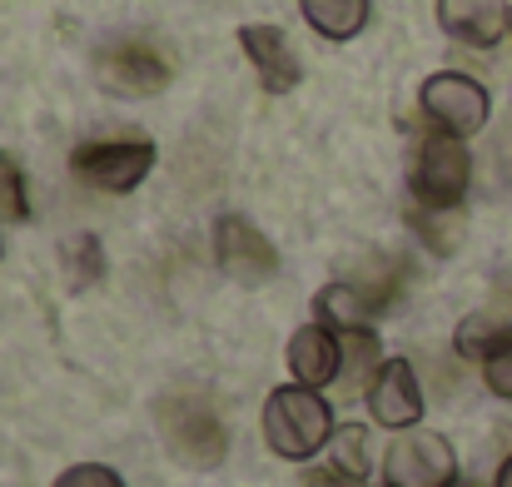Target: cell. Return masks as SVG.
Returning a JSON list of instances; mask_svg holds the SVG:
<instances>
[{
    "mask_svg": "<svg viewBox=\"0 0 512 487\" xmlns=\"http://www.w3.org/2000/svg\"><path fill=\"white\" fill-rule=\"evenodd\" d=\"M264 438H269V448L279 458L309 463L334 438V408H329V398L319 388H304V383L274 388L269 403H264Z\"/></svg>",
    "mask_w": 512,
    "mask_h": 487,
    "instance_id": "6da1fadb",
    "label": "cell"
},
{
    "mask_svg": "<svg viewBox=\"0 0 512 487\" xmlns=\"http://www.w3.org/2000/svg\"><path fill=\"white\" fill-rule=\"evenodd\" d=\"M160 438L184 468H219L229 453V428L204 393H170L160 398Z\"/></svg>",
    "mask_w": 512,
    "mask_h": 487,
    "instance_id": "7a4b0ae2",
    "label": "cell"
},
{
    "mask_svg": "<svg viewBox=\"0 0 512 487\" xmlns=\"http://www.w3.org/2000/svg\"><path fill=\"white\" fill-rule=\"evenodd\" d=\"M468 179H473V160H468V145L458 135H428L413 155V174H408V189H413V204L423 209H458L463 194H468Z\"/></svg>",
    "mask_w": 512,
    "mask_h": 487,
    "instance_id": "3957f363",
    "label": "cell"
},
{
    "mask_svg": "<svg viewBox=\"0 0 512 487\" xmlns=\"http://www.w3.org/2000/svg\"><path fill=\"white\" fill-rule=\"evenodd\" d=\"M418 110L423 120L438 130V135H478L493 115V100L488 90L473 80V75H458V70H443V75H428L423 90H418Z\"/></svg>",
    "mask_w": 512,
    "mask_h": 487,
    "instance_id": "277c9868",
    "label": "cell"
},
{
    "mask_svg": "<svg viewBox=\"0 0 512 487\" xmlns=\"http://www.w3.org/2000/svg\"><path fill=\"white\" fill-rule=\"evenodd\" d=\"M383 483L388 487H458V458L453 443L428 433V428H408L388 443L383 453Z\"/></svg>",
    "mask_w": 512,
    "mask_h": 487,
    "instance_id": "5b68a950",
    "label": "cell"
},
{
    "mask_svg": "<svg viewBox=\"0 0 512 487\" xmlns=\"http://www.w3.org/2000/svg\"><path fill=\"white\" fill-rule=\"evenodd\" d=\"M70 169L90 184V189H105V194H130L150 169H155V145L150 140H95V145H80L70 155Z\"/></svg>",
    "mask_w": 512,
    "mask_h": 487,
    "instance_id": "8992f818",
    "label": "cell"
},
{
    "mask_svg": "<svg viewBox=\"0 0 512 487\" xmlns=\"http://www.w3.org/2000/svg\"><path fill=\"white\" fill-rule=\"evenodd\" d=\"M214 259H219V269L234 279V284H269L274 274H279V254H274V244L244 219V214H219V224H214Z\"/></svg>",
    "mask_w": 512,
    "mask_h": 487,
    "instance_id": "52a82bcc",
    "label": "cell"
},
{
    "mask_svg": "<svg viewBox=\"0 0 512 487\" xmlns=\"http://www.w3.org/2000/svg\"><path fill=\"white\" fill-rule=\"evenodd\" d=\"M95 75L110 95H125V100H145V95H160L170 85V60L140 40H120V45H105L100 60H95Z\"/></svg>",
    "mask_w": 512,
    "mask_h": 487,
    "instance_id": "ba28073f",
    "label": "cell"
},
{
    "mask_svg": "<svg viewBox=\"0 0 512 487\" xmlns=\"http://www.w3.org/2000/svg\"><path fill=\"white\" fill-rule=\"evenodd\" d=\"M368 413H373V423L398 428V433L418 428V418H423V388H418V373H413L408 358H383V368L368 383Z\"/></svg>",
    "mask_w": 512,
    "mask_h": 487,
    "instance_id": "9c48e42d",
    "label": "cell"
},
{
    "mask_svg": "<svg viewBox=\"0 0 512 487\" xmlns=\"http://www.w3.org/2000/svg\"><path fill=\"white\" fill-rule=\"evenodd\" d=\"M239 50L249 55V65H254V75L269 95H289L304 80L299 55H294V45L279 25H239Z\"/></svg>",
    "mask_w": 512,
    "mask_h": 487,
    "instance_id": "30bf717a",
    "label": "cell"
},
{
    "mask_svg": "<svg viewBox=\"0 0 512 487\" xmlns=\"http://www.w3.org/2000/svg\"><path fill=\"white\" fill-rule=\"evenodd\" d=\"M284 358H289L294 383H304V388H329V383H339V373H343V333L314 319V324H304L289 338Z\"/></svg>",
    "mask_w": 512,
    "mask_h": 487,
    "instance_id": "8fae6325",
    "label": "cell"
},
{
    "mask_svg": "<svg viewBox=\"0 0 512 487\" xmlns=\"http://www.w3.org/2000/svg\"><path fill=\"white\" fill-rule=\"evenodd\" d=\"M508 0H438V25L458 45L493 50L508 35Z\"/></svg>",
    "mask_w": 512,
    "mask_h": 487,
    "instance_id": "7c38bea8",
    "label": "cell"
},
{
    "mask_svg": "<svg viewBox=\"0 0 512 487\" xmlns=\"http://www.w3.org/2000/svg\"><path fill=\"white\" fill-rule=\"evenodd\" d=\"M348 284L358 289V299L368 304V314H388V309L398 304L408 274H403V259H393V254H368V259L348 274Z\"/></svg>",
    "mask_w": 512,
    "mask_h": 487,
    "instance_id": "4fadbf2b",
    "label": "cell"
},
{
    "mask_svg": "<svg viewBox=\"0 0 512 487\" xmlns=\"http://www.w3.org/2000/svg\"><path fill=\"white\" fill-rule=\"evenodd\" d=\"M299 10L324 40H353L368 25L373 0H299Z\"/></svg>",
    "mask_w": 512,
    "mask_h": 487,
    "instance_id": "5bb4252c",
    "label": "cell"
},
{
    "mask_svg": "<svg viewBox=\"0 0 512 487\" xmlns=\"http://www.w3.org/2000/svg\"><path fill=\"white\" fill-rule=\"evenodd\" d=\"M324 453H329V473H339L343 483H363L368 468H373V443H368V428L363 423L334 428V438H329Z\"/></svg>",
    "mask_w": 512,
    "mask_h": 487,
    "instance_id": "9a60e30c",
    "label": "cell"
},
{
    "mask_svg": "<svg viewBox=\"0 0 512 487\" xmlns=\"http://www.w3.org/2000/svg\"><path fill=\"white\" fill-rule=\"evenodd\" d=\"M512 338V324L498 314V309H478V314H468L463 324H458V333H453V348L463 353V358H488V353H498L503 343Z\"/></svg>",
    "mask_w": 512,
    "mask_h": 487,
    "instance_id": "2e32d148",
    "label": "cell"
},
{
    "mask_svg": "<svg viewBox=\"0 0 512 487\" xmlns=\"http://www.w3.org/2000/svg\"><path fill=\"white\" fill-rule=\"evenodd\" d=\"M314 314H319V324L339 328V333H348V328H368V304L358 299V289L348 284V279H339V284H324L319 294H314Z\"/></svg>",
    "mask_w": 512,
    "mask_h": 487,
    "instance_id": "e0dca14e",
    "label": "cell"
},
{
    "mask_svg": "<svg viewBox=\"0 0 512 487\" xmlns=\"http://www.w3.org/2000/svg\"><path fill=\"white\" fill-rule=\"evenodd\" d=\"M408 224H413V234H418L433 254H453V249L463 244V234H468V224H463L458 209H423V204H413Z\"/></svg>",
    "mask_w": 512,
    "mask_h": 487,
    "instance_id": "ac0fdd59",
    "label": "cell"
},
{
    "mask_svg": "<svg viewBox=\"0 0 512 487\" xmlns=\"http://www.w3.org/2000/svg\"><path fill=\"white\" fill-rule=\"evenodd\" d=\"M60 264H65L70 289H90V284L105 279V244L95 234H70L60 244Z\"/></svg>",
    "mask_w": 512,
    "mask_h": 487,
    "instance_id": "d6986e66",
    "label": "cell"
},
{
    "mask_svg": "<svg viewBox=\"0 0 512 487\" xmlns=\"http://www.w3.org/2000/svg\"><path fill=\"white\" fill-rule=\"evenodd\" d=\"M383 358H378V333L373 328H348L343 333V373L339 383H348V393L368 388V373H378Z\"/></svg>",
    "mask_w": 512,
    "mask_h": 487,
    "instance_id": "ffe728a7",
    "label": "cell"
},
{
    "mask_svg": "<svg viewBox=\"0 0 512 487\" xmlns=\"http://www.w3.org/2000/svg\"><path fill=\"white\" fill-rule=\"evenodd\" d=\"M0 214L5 219H30V199H25V179L20 164L0 150Z\"/></svg>",
    "mask_w": 512,
    "mask_h": 487,
    "instance_id": "44dd1931",
    "label": "cell"
},
{
    "mask_svg": "<svg viewBox=\"0 0 512 487\" xmlns=\"http://www.w3.org/2000/svg\"><path fill=\"white\" fill-rule=\"evenodd\" d=\"M55 487H125V478L115 473V468H105V463H75V468H65Z\"/></svg>",
    "mask_w": 512,
    "mask_h": 487,
    "instance_id": "7402d4cb",
    "label": "cell"
},
{
    "mask_svg": "<svg viewBox=\"0 0 512 487\" xmlns=\"http://www.w3.org/2000/svg\"><path fill=\"white\" fill-rule=\"evenodd\" d=\"M483 383H488L498 398H508L512 403V338L498 348V353H488V358H483Z\"/></svg>",
    "mask_w": 512,
    "mask_h": 487,
    "instance_id": "603a6c76",
    "label": "cell"
},
{
    "mask_svg": "<svg viewBox=\"0 0 512 487\" xmlns=\"http://www.w3.org/2000/svg\"><path fill=\"white\" fill-rule=\"evenodd\" d=\"M493 487H512V453H508V463L498 468V478H493Z\"/></svg>",
    "mask_w": 512,
    "mask_h": 487,
    "instance_id": "cb8c5ba5",
    "label": "cell"
},
{
    "mask_svg": "<svg viewBox=\"0 0 512 487\" xmlns=\"http://www.w3.org/2000/svg\"><path fill=\"white\" fill-rule=\"evenodd\" d=\"M309 487H353V483H343L339 473H324V478H314V483Z\"/></svg>",
    "mask_w": 512,
    "mask_h": 487,
    "instance_id": "d4e9b609",
    "label": "cell"
},
{
    "mask_svg": "<svg viewBox=\"0 0 512 487\" xmlns=\"http://www.w3.org/2000/svg\"><path fill=\"white\" fill-rule=\"evenodd\" d=\"M508 174H512V150H508Z\"/></svg>",
    "mask_w": 512,
    "mask_h": 487,
    "instance_id": "484cf974",
    "label": "cell"
},
{
    "mask_svg": "<svg viewBox=\"0 0 512 487\" xmlns=\"http://www.w3.org/2000/svg\"><path fill=\"white\" fill-rule=\"evenodd\" d=\"M508 30H512V10H508Z\"/></svg>",
    "mask_w": 512,
    "mask_h": 487,
    "instance_id": "4316f807",
    "label": "cell"
}]
</instances>
